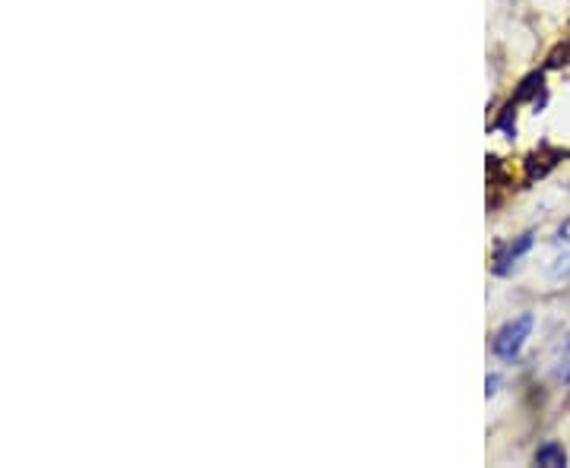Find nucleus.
Instances as JSON below:
<instances>
[{
  "label": "nucleus",
  "instance_id": "nucleus-5",
  "mask_svg": "<svg viewBox=\"0 0 570 468\" xmlns=\"http://www.w3.org/2000/svg\"><path fill=\"white\" fill-rule=\"evenodd\" d=\"M558 245H570V219L558 228Z\"/></svg>",
  "mask_w": 570,
  "mask_h": 468
},
{
  "label": "nucleus",
  "instance_id": "nucleus-4",
  "mask_svg": "<svg viewBox=\"0 0 570 468\" xmlns=\"http://www.w3.org/2000/svg\"><path fill=\"white\" fill-rule=\"evenodd\" d=\"M558 380H570V332H568V342H564V351H561V367H558Z\"/></svg>",
  "mask_w": 570,
  "mask_h": 468
},
{
  "label": "nucleus",
  "instance_id": "nucleus-2",
  "mask_svg": "<svg viewBox=\"0 0 570 468\" xmlns=\"http://www.w3.org/2000/svg\"><path fill=\"white\" fill-rule=\"evenodd\" d=\"M532 247V231H527V235H520L517 241H510V245H504L498 253H494V272L498 276H508L510 266H517V260L527 253Z\"/></svg>",
  "mask_w": 570,
  "mask_h": 468
},
{
  "label": "nucleus",
  "instance_id": "nucleus-1",
  "mask_svg": "<svg viewBox=\"0 0 570 468\" xmlns=\"http://www.w3.org/2000/svg\"><path fill=\"white\" fill-rule=\"evenodd\" d=\"M530 332H532V313H523V317L510 320V323L494 336L491 351H494L498 358H504V361H513V358L523 351V346H527Z\"/></svg>",
  "mask_w": 570,
  "mask_h": 468
},
{
  "label": "nucleus",
  "instance_id": "nucleus-3",
  "mask_svg": "<svg viewBox=\"0 0 570 468\" xmlns=\"http://www.w3.org/2000/svg\"><path fill=\"white\" fill-rule=\"evenodd\" d=\"M535 466H549V468H564L568 466V452L561 444H546V447L535 449Z\"/></svg>",
  "mask_w": 570,
  "mask_h": 468
}]
</instances>
